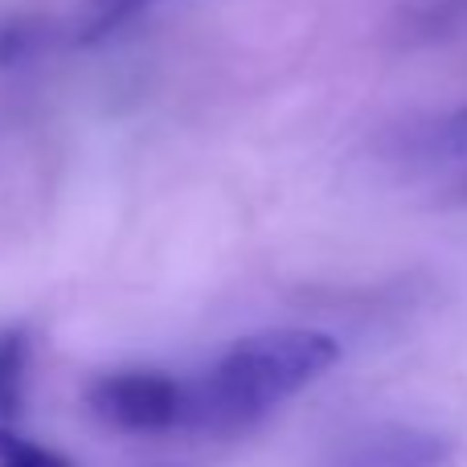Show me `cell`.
<instances>
[{
    "mask_svg": "<svg viewBox=\"0 0 467 467\" xmlns=\"http://www.w3.org/2000/svg\"><path fill=\"white\" fill-rule=\"evenodd\" d=\"M337 361V337L320 328H263L238 337L202 378L185 381V435H246L320 381Z\"/></svg>",
    "mask_w": 467,
    "mask_h": 467,
    "instance_id": "obj_1",
    "label": "cell"
},
{
    "mask_svg": "<svg viewBox=\"0 0 467 467\" xmlns=\"http://www.w3.org/2000/svg\"><path fill=\"white\" fill-rule=\"evenodd\" d=\"M87 406L115 435L161 439L185 431L189 386L164 369H111L90 381Z\"/></svg>",
    "mask_w": 467,
    "mask_h": 467,
    "instance_id": "obj_2",
    "label": "cell"
},
{
    "mask_svg": "<svg viewBox=\"0 0 467 467\" xmlns=\"http://www.w3.org/2000/svg\"><path fill=\"white\" fill-rule=\"evenodd\" d=\"M451 439L414 422H369L340 435L324 455V467H447Z\"/></svg>",
    "mask_w": 467,
    "mask_h": 467,
    "instance_id": "obj_3",
    "label": "cell"
},
{
    "mask_svg": "<svg viewBox=\"0 0 467 467\" xmlns=\"http://www.w3.org/2000/svg\"><path fill=\"white\" fill-rule=\"evenodd\" d=\"M25 386H29V332L0 328V427L21 414Z\"/></svg>",
    "mask_w": 467,
    "mask_h": 467,
    "instance_id": "obj_4",
    "label": "cell"
},
{
    "mask_svg": "<svg viewBox=\"0 0 467 467\" xmlns=\"http://www.w3.org/2000/svg\"><path fill=\"white\" fill-rule=\"evenodd\" d=\"M46 46V25L37 16H0V70L21 66Z\"/></svg>",
    "mask_w": 467,
    "mask_h": 467,
    "instance_id": "obj_5",
    "label": "cell"
},
{
    "mask_svg": "<svg viewBox=\"0 0 467 467\" xmlns=\"http://www.w3.org/2000/svg\"><path fill=\"white\" fill-rule=\"evenodd\" d=\"M152 5L156 0H87V5H82V29H87L90 37H99V33L119 29L123 21L140 16Z\"/></svg>",
    "mask_w": 467,
    "mask_h": 467,
    "instance_id": "obj_6",
    "label": "cell"
},
{
    "mask_svg": "<svg viewBox=\"0 0 467 467\" xmlns=\"http://www.w3.org/2000/svg\"><path fill=\"white\" fill-rule=\"evenodd\" d=\"M0 467H70L57 451L33 443V439L13 435L8 427H0Z\"/></svg>",
    "mask_w": 467,
    "mask_h": 467,
    "instance_id": "obj_7",
    "label": "cell"
},
{
    "mask_svg": "<svg viewBox=\"0 0 467 467\" xmlns=\"http://www.w3.org/2000/svg\"><path fill=\"white\" fill-rule=\"evenodd\" d=\"M431 144L439 156H467V111H455L443 123H435Z\"/></svg>",
    "mask_w": 467,
    "mask_h": 467,
    "instance_id": "obj_8",
    "label": "cell"
}]
</instances>
